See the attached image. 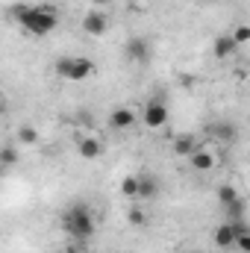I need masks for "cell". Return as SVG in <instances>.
<instances>
[{
	"instance_id": "d4e9b609",
	"label": "cell",
	"mask_w": 250,
	"mask_h": 253,
	"mask_svg": "<svg viewBox=\"0 0 250 253\" xmlns=\"http://www.w3.org/2000/svg\"><path fill=\"white\" fill-rule=\"evenodd\" d=\"M3 112H6V100L0 97V115H3Z\"/></svg>"
},
{
	"instance_id": "d6986e66",
	"label": "cell",
	"mask_w": 250,
	"mask_h": 253,
	"mask_svg": "<svg viewBox=\"0 0 250 253\" xmlns=\"http://www.w3.org/2000/svg\"><path fill=\"white\" fill-rule=\"evenodd\" d=\"M230 39H233L236 44H245V42L250 39V27H248V24H239V27L230 33Z\"/></svg>"
},
{
	"instance_id": "4fadbf2b",
	"label": "cell",
	"mask_w": 250,
	"mask_h": 253,
	"mask_svg": "<svg viewBox=\"0 0 250 253\" xmlns=\"http://www.w3.org/2000/svg\"><path fill=\"white\" fill-rule=\"evenodd\" d=\"M197 147H200V144H197L194 135H177V138H174V153H177V156H191Z\"/></svg>"
},
{
	"instance_id": "ac0fdd59",
	"label": "cell",
	"mask_w": 250,
	"mask_h": 253,
	"mask_svg": "<svg viewBox=\"0 0 250 253\" xmlns=\"http://www.w3.org/2000/svg\"><path fill=\"white\" fill-rule=\"evenodd\" d=\"M236 197H242V194H239V191L233 189V186H221V189H218V200H221V206H227V203H233Z\"/></svg>"
},
{
	"instance_id": "30bf717a",
	"label": "cell",
	"mask_w": 250,
	"mask_h": 253,
	"mask_svg": "<svg viewBox=\"0 0 250 253\" xmlns=\"http://www.w3.org/2000/svg\"><path fill=\"white\" fill-rule=\"evenodd\" d=\"M188 159H191V168H194V171H212V168H215V156H212V150L197 147Z\"/></svg>"
},
{
	"instance_id": "5bb4252c",
	"label": "cell",
	"mask_w": 250,
	"mask_h": 253,
	"mask_svg": "<svg viewBox=\"0 0 250 253\" xmlns=\"http://www.w3.org/2000/svg\"><path fill=\"white\" fill-rule=\"evenodd\" d=\"M224 212H227V221H245V197H236L233 203H227Z\"/></svg>"
},
{
	"instance_id": "7c38bea8",
	"label": "cell",
	"mask_w": 250,
	"mask_h": 253,
	"mask_svg": "<svg viewBox=\"0 0 250 253\" xmlns=\"http://www.w3.org/2000/svg\"><path fill=\"white\" fill-rule=\"evenodd\" d=\"M77 150H80V156H83V159H97V156L103 153V144H100L97 138H80Z\"/></svg>"
},
{
	"instance_id": "7a4b0ae2",
	"label": "cell",
	"mask_w": 250,
	"mask_h": 253,
	"mask_svg": "<svg viewBox=\"0 0 250 253\" xmlns=\"http://www.w3.org/2000/svg\"><path fill=\"white\" fill-rule=\"evenodd\" d=\"M18 24L30 36H50L59 24V15L53 6H27V12L18 18Z\"/></svg>"
},
{
	"instance_id": "8992f818",
	"label": "cell",
	"mask_w": 250,
	"mask_h": 253,
	"mask_svg": "<svg viewBox=\"0 0 250 253\" xmlns=\"http://www.w3.org/2000/svg\"><path fill=\"white\" fill-rule=\"evenodd\" d=\"M144 124L150 126V129H156V126H165L168 124V106L162 103V100H147L144 103Z\"/></svg>"
},
{
	"instance_id": "5b68a950",
	"label": "cell",
	"mask_w": 250,
	"mask_h": 253,
	"mask_svg": "<svg viewBox=\"0 0 250 253\" xmlns=\"http://www.w3.org/2000/svg\"><path fill=\"white\" fill-rule=\"evenodd\" d=\"M106 30H109V15H106V12H100V9L85 12V18H83V33H88V36L100 39Z\"/></svg>"
},
{
	"instance_id": "9a60e30c",
	"label": "cell",
	"mask_w": 250,
	"mask_h": 253,
	"mask_svg": "<svg viewBox=\"0 0 250 253\" xmlns=\"http://www.w3.org/2000/svg\"><path fill=\"white\" fill-rule=\"evenodd\" d=\"M18 141H21V144H39V129L30 126V124L18 126Z\"/></svg>"
},
{
	"instance_id": "cb8c5ba5",
	"label": "cell",
	"mask_w": 250,
	"mask_h": 253,
	"mask_svg": "<svg viewBox=\"0 0 250 253\" xmlns=\"http://www.w3.org/2000/svg\"><path fill=\"white\" fill-rule=\"evenodd\" d=\"M91 3H97V6H109V0H91Z\"/></svg>"
},
{
	"instance_id": "2e32d148",
	"label": "cell",
	"mask_w": 250,
	"mask_h": 253,
	"mask_svg": "<svg viewBox=\"0 0 250 253\" xmlns=\"http://www.w3.org/2000/svg\"><path fill=\"white\" fill-rule=\"evenodd\" d=\"M121 194L124 197H138V177H132V174L124 177L121 180Z\"/></svg>"
},
{
	"instance_id": "8fae6325",
	"label": "cell",
	"mask_w": 250,
	"mask_h": 253,
	"mask_svg": "<svg viewBox=\"0 0 250 253\" xmlns=\"http://www.w3.org/2000/svg\"><path fill=\"white\" fill-rule=\"evenodd\" d=\"M236 47H239V44H236V42L230 39V33H227V36H218V39H215V47H212V50H215V59H227V56L236 53Z\"/></svg>"
},
{
	"instance_id": "7402d4cb",
	"label": "cell",
	"mask_w": 250,
	"mask_h": 253,
	"mask_svg": "<svg viewBox=\"0 0 250 253\" xmlns=\"http://www.w3.org/2000/svg\"><path fill=\"white\" fill-rule=\"evenodd\" d=\"M233 248H239L242 253H250V233H239L236 236V245Z\"/></svg>"
},
{
	"instance_id": "3957f363",
	"label": "cell",
	"mask_w": 250,
	"mask_h": 253,
	"mask_svg": "<svg viewBox=\"0 0 250 253\" xmlns=\"http://www.w3.org/2000/svg\"><path fill=\"white\" fill-rule=\"evenodd\" d=\"M56 74L62 80H71V83H83L94 74V62L85 59V56H59L56 59Z\"/></svg>"
},
{
	"instance_id": "52a82bcc",
	"label": "cell",
	"mask_w": 250,
	"mask_h": 253,
	"mask_svg": "<svg viewBox=\"0 0 250 253\" xmlns=\"http://www.w3.org/2000/svg\"><path fill=\"white\" fill-rule=\"evenodd\" d=\"M124 56L129 59V62H150V44H147V39H141V36H132L129 42H126L124 47Z\"/></svg>"
},
{
	"instance_id": "44dd1931",
	"label": "cell",
	"mask_w": 250,
	"mask_h": 253,
	"mask_svg": "<svg viewBox=\"0 0 250 253\" xmlns=\"http://www.w3.org/2000/svg\"><path fill=\"white\" fill-rule=\"evenodd\" d=\"M126 221L135 224V227H144V224H147V215H144L141 209H129V212H126Z\"/></svg>"
},
{
	"instance_id": "484cf974",
	"label": "cell",
	"mask_w": 250,
	"mask_h": 253,
	"mask_svg": "<svg viewBox=\"0 0 250 253\" xmlns=\"http://www.w3.org/2000/svg\"><path fill=\"white\" fill-rule=\"evenodd\" d=\"M177 253H194V251H177Z\"/></svg>"
},
{
	"instance_id": "ba28073f",
	"label": "cell",
	"mask_w": 250,
	"mask_h": 253,
	"mask_svg": "<svg viewBox=\"0 0 250 253\" xmlns=\"http://www.w3.org/2000/svg\"><path fill=\"white\" fill-rule=\"evenodd\" d=\"M159 194V180L153 174H138V197L141 200H156Z\"/></svg>"
},
{
	"instance_id": "ffe728a7",
	"label": "cell",
	"mask_w": 250,
	"mask_h": 253,
	"mask_svg": "<svg viewBox=\"0 0 250 253\" xmlns=\"http://www.w3.org/2000/svg\"><path fill=\"white\" fill-rule=\"evenodd\" d=\"M215 135L224 138V141H233V138H236V126L233 124H218L215 126Z\"/></svg>"
},
{
	"instance_id": "9c48e42d",
	"label": "cell",
	"mask_w": 250,
	"mask_h": 253,
	"mask_svg": "<svg viewBox=\"0 0 250 253\" xmlns=\"http://www.w3.org/2000/svg\"><path fill=\"white\" fill-rule=\"evenodd\" d=\"M109 126H112V129H132V126H135V112H132V109H124V106L115 109V112L109 115Z\"/></svg>"
},
{
	"instance_id": "603a6c76",
	"label": "cell",
	"mask_w": 250,
	"mask_h": 253,
	"mask_svg": "<svg viewBox=\"0 0 250 253\" xmlns=\"http://www.w3.org/2000/svg\"><path fill=\"white\" fill-rule=\"evenodd\" d=\"M24 12H27V3H12V6H9V18H15V21H18Z\"/></svg>"
},
{
	"instance_id": "6da1fadb",
	"label": "cell",
	"mask_w": 250,
	"mask_h": 253,
	"mask_svg": "<svg viewBox=\"0 0 250 253\" xmlns=\"http://www.w3.org/2000/svg\"><path fill=\"white\" fill-rule=\"evenodd\" d=\"M94 212L85 203H74L62 212V230L68 236H74L77 242H88L94 236Z\"/></svg>"
},
{
	"instance_id": "e0dca14e",
	"label": "cell",
	"mask_w": 250,
	"mask_h": 253,
	"mask_svg": "<svg viewBox=\"0 0 250 253\" xmlns=\"http://www.w3.org/2000/svg\"><path fill=\"white\" fill-rule=\"evenodd\" d=\"M18 162V150L12 144H3L0 147V165H15Z\"/></svg>"
},
{
	"instance_id": "277c9868",
	"label": "cell",
	"mask_w": 250,
	"mask_h": 253,
	"mask_svg": "<svg viewBox=\"0 0 250 253\" xmlns=\"http://www.w3.org/2000/svg\"><path fill=\"white\" fill-rule=\"evenodd\" d=\"M239 233H248V224H245V221H224V224L215 230V248H221V251L233 248Z\"/></svg>"
}]
</instances>
